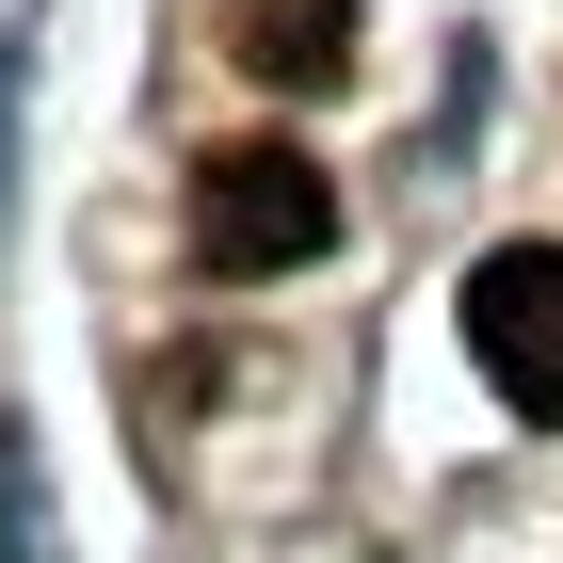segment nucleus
<instances>
[{
  "label": "nucleus",
  "mask_w": 563,
  "mask_h": 563,
  "mask_svg": "<svg viewBox=\"0 0 563 563\" xmlns=\"http://www.w3.org/2000/svg\"><path fill=\"white\" fill-rule=\"evenodd\" d=\"M467 354L516 419H563V242H499L467 274Z\"/></svg>",
  "instance_id": "2"
},
{
  "label": "nucleus",
  "mask_w": 563,
  "mask_h": 563,
  "mask_svg": "<svg viewBox=\"0 0 563 563\" xmlns=\"http://www.w3.org/2000/svg\"><path fill=\"white\" fill-rule=\"evenodd\" d=\"M339 242V177L306 145H210L194 162V258L210 274H306Z\"/></svg>",
  "instance_id": "1"
},
{
  "label": "nucleus",
  "mask_w": 563,
  "mask_h": 563,
  "mask_svg": "<svg viewBox=\"0 0 563 563\" xmlns=\"http://www.w3.org/2000/svg\"><path fill=\"white\" fill-rule=\"evenodd\" d=\"M242 65L290 81V97H322L354 65V0H258V16H242Z\"/></svg>",
  "instance_id": "3"
}]
</instances>
